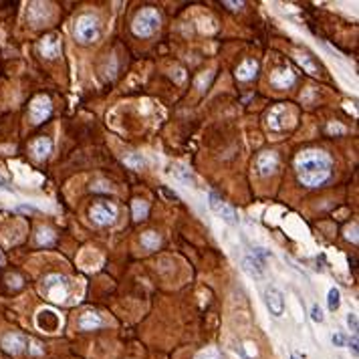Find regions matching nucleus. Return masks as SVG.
I'll return each mask as SVG.
<instances>
[{
  "mask_svg": "<svg viewBox=\"0 0 359 359\" xmlns=\"http://www.w3.org/2000/svg\"><path fill=\"white\" fill-rule=\"evenodd\" d=\"M295 168L299 182L307 188H317L325 184L331 176V158L321 149H307V152L299 154Z\"/></svg>",
  "mask_w": 359,
  "mask_h": 359,
  "instance_id": "nucleus-1",
  "label": "nucleus"
},
{
  "mask_svg": "<svg viewBox=\"0 0 359 359\" xmlns=\"http://www.w3.org/2000/svg\"><path fill=\"white\" fill-rule=\"evenodd\" d=\"M41 293L53 303H67L71 295V281L65 275H49L43 279Z\"/></svg>",
  "mask_w": 359,
  "mask_h": 359,
  "instance_id": "nucleus-2",
  "label": "nucleus"
},
{
  "mask_svg": "<svg viewBox=\"0 0 359 359\" xmlns=\"http://www.w3.org/2000/svg\"><path fill=\"white\" fill-rule=\"evenodd\" d=\"M162 18H160V12L156 8H141L133 22H131V28H133V35L135 37H141V39H147V37H152L156 31H158V26H160Z\"/></svg>",
  "mask_w": 359,
  "mask_h": 359,
  "instance_id": "nucleus-3",
  "label": "nucleus"
},
{
  "mask_svg": "<svg viewBox=\"0 0 359 359\" xmlns=\"http://www.w3.org/2000/svg\"><path fill=\"white\" fill-rule=\"evenodd\" d=\"M99 31H101V24L99 18L91 12H85L77 18L75 22V37L79 43H93L99 39Z\"/></svg>",
  "mask_w": 359,
  "mask_h": 359,
  "instance_id": "nucleus-4",
  "label": "nucleus"
},
{
  "mask_svg": "<svg viewBox=\"0 0 359 359\" xmlns=\"http://www.w3.org/2000/svg\"><path fill=\"white\" fill-rule=\"evenodd\" d=\"M293 121H295V113L287 105H277L275 109H271V113L266 117V123L273 131H283L291 127Z\"/></svg>",
  "mask_w": 359,
  "mask_h": 359,
  "instance_id": "nucleus-5",
  "label": "nucleus"
},
{
  "mask_svg": "<svg viewBox=\"0 0 359 359\" xmlns=\"http://www.w3.org/2000/svg\"><path fill=\"white\" fill-rule=\"evenodd\" d=\"M35 321H37V327L41 329V331H45V333H57L59 329H61V325H63V319L59 317V313L55 309H51V307L39 309Z\"/></svg>",
  "mask_w": 359,
  "mask_h": 359,
  "instance_id": "nucleus-6",
  "label": "nucleus"
},
{
  "mask_svg": "<svg viewBox=\"0 0 359 359\" xmlns=\"http://www.w3.org/2000/svg\"><path fill=\"white\" fill-rule=\"evenodd\" d=\"M208 206H210L212 212H216L224 222H228V224H232V226H236L238 222H240V218L236 216V212L232 210V208H230L216 192H210V194H208Z\"/></svg>",
  "mask_w": 359,
  "mask_h": 359,
  "instance_id": "nucleus-7",
  "label": "nucleus"
},
{
  "mask_svg": "<svg viewBox=\"0 0 359 359\" xmlns=\"http://www.w3.org/2000/svg\"><path fill=\"white\" fill-rule=\"evenodd\" d=\"M117 218V206L111 204V202H97L93 208H91V220L99 226H107V224H113Z\"/></svg>",
  "mask_w": 359,
  "mask_h": 359,
  "instance_id": "nucleus-8",
  "label": "nucleus"
},
{
  "mask_svg": "<svg viewBox=\"0 0 359 359\" xmlns=\"http://www.w3.org/2000/svg\"><path fill=\"white\" fill-rule=\"evenodd\" d=\"M264 303L271 311L273 317H283L285 315V295L277 287H266L264 291Z\"/></svg>",
  "mask_w": 359,
  "mask_h": 359,
  "instance_id": "nucleus-9",
  "label": "nucleus"
},
{
  "mask_svg": "<svg viewBox=\"0 0 359 359\" xmlns=\"http://www.w3.org/2000/svg\"><path fill=\"white\" fill-rule=\"evenodd\" d=\"M279 168V156L275 152H260L256 156V162H254V170L258 176L266 178V176H271L275 174V170Z\"/></svg>",
  "mask_w": 359,
  "mask_h": 359,
  "instance_id": "nucleus-10",
  "label": "nucleus"
},
{
  "mask_svg": "<svg viewBox=\"0 0 359 359\" xmlns=\"http://www.w3.org/2000/svg\"><path fill=\"white\" fill-rule=\"evenodd\" d=\"M51 113H53V103H51L49 97L39 95V97H35L31 101V119H33V123H37V125L43 123Z\"/></svg>",
  "mask_w": 359,
  "mask_h": 359,
  "instance_id": "nucleus-11",
  "label": "nucleus"
},
{
  "mask_svg": "<svg viewBox=\"0 0 359 359\" xmlns=\"http://www.w3.org/2000/svg\"><path fill=\"white\" fill-rule=\"evenodd\" d=\"M26 345H28V339H26L24 335H20V333H8V335H4V339H2V347H4L8 353H12V355L22 353V351L26 349Z\"/></svg>",
  "mask_w": 359,
  "mask_h": 359,
  "instance_id": "nucleus-12",
  "label": "nucleus"
},
{
  "mask_svg": "<svg viewBox=\"0 0 359 359\" xmlns=\"http://www.w3.org/2000/svg\"><path fill=\"white\" fill-rule=\"evenodd\" d=\"M41 53H43V57H47V59H57L59 57V53H61V41H59V37L57 35H47L43 41H41Z\"/></svg>",
  "mask_w": 359,
  "mask_h": 359,
  "instance_id": "nucleus-13",
  "label": "nucleus"
},
{
  "mask_svg": "<svg viewBox=\"0 0 359 359\" xmlns=\"http://www.w3.org/2000/svg\"><path fill=\"white\" fill-rule=\"evenodd\" d=\"M271 83L277 87V89H289L293 83H295V73L291 69H275L273 75H271Z\"/></svg>",
  "mask_w": 359,
  "mask_h": 359,
  "instance_id": "nucleus-14",
  "label": "nucleus"
},
{
  "mask_svg": "<svg viewBox=\"0 0 359 359\" xmlns=\"http://www.w3.org/2000/svg\"><path fill=\"white\" fill-rule=\"evenodd\" d=\"M99 327H103V319L95 311H85L79 317V329H83V331H93V329H99Z\"/></svg>",
  "mask_w": 359,
  "mask_h": 359,
  "instance_id": "nucleus-15",
  "label": "nucleus"
},
{
  "mask_svg": "<svg viewBox=\"0 0 359 359\" xmlns=\"http://www.w3.org/2000/svg\"><path fill=\"white\" fill-rule=\"evenodd\" d=\"M242 268H244V273H246L250 279L260 281V279L264 277V264H262L260 260H256L252 254H250V256H244V260H242Z\"/></svg>",
  "mask_w": 359,
  "mask_h": 359,
  "instance_id": "nucleus-16",
  "label": "nucleus"
},
{
  "mask_svg": "<svg viewBox=\"0 0 359 359\" xmlns=\"http://www.w3.org/2000/svg\"><path fill=\"white\" fill-rule=\"evenodd\" d=\"M256 71H258V63L254 61V59H246V61L236 69L234 75H236L238 81H250V79H254Z\"/></svg>",
  "mask_w": 359,
  "mask_h": 359,
  "instance_id": "nucleus-17",
  "label": "nucleus"
},
{
  "mask_svg": "<svg viewBox=\"0 0 359 359\" xmlns=\"http://www.w3.org/2000/svg\"><path fill=\"white\" fill-rule=\"evenodd\" d=\"M31 149H33V154H35L37 160H45V158L53 152V141H51L49 137H37V139L33 141Z\"/></svg>",
  "mask_w": 359,
  "mask_h": 359,
  "instance_id": "nucleus-18",
  "label": "nucleus"
},
{
  "mask_svg": "<svg viewBox=\"0 0 359 359\" xmlns=\"http://www.w3.org/2000/svg\"><path fill=\"white\" fill-rule=\"evenodd\" d=\"M297 61H299V65H301L309 75H319V65L315 63V59H313L311 55L299 53V55H297Z\"/></svg>",
  "mask_w": 359,
  "mask_h": 359,
  "instance_id": "nucleus-19",
  "label": "nucleus"
},
{
  "mask_svg": "<svg viewBox=\"0 0 359 359\" xmlns=\"http://www.w3.org/2000/svg\"><path fill=\"white\" fill-rule=\"evenodd\" d=\"M160 242H162V238H160V234L158 232H143L141 234V246L143 248H147V250H156L158 246H160Z\"/></svg>",
  "mask_w": 359,
  "mask_h": 359,
  "instance_id": "nucleus-20",
  "label": "nucleus"
},
{
  "mask_svg": "<svg viewBox=\"0 0 359 359\" xmlns=\"http://www.w3.org/2000/svg\"><path fill=\"white\" fill-rule=\"evenodd\" d=\"M123 162H125V166L131 168V170H141V168H145V158H143L141 154H137V152L125 154V156H123Z\"/></svg>",
  "mask_w": 359,
  "mask_h": 359,
  "instance_id": "nucleus-21",
  "label": "nucleus"
},
{
  "mask_svg": "<svg viewBox=\"0 0 359 359\" xmlns=\"http://www.w3.org/2000/svg\"><path fill=\"white\" fill-rule=\"evenodd\" d=\"M37 242L41 246H51L55 242V232L51 228H47V226H41L37 230Z\"/></svg>",
  "mask_w": 359,
  "mask_h": 359,
  "instance_id": "nucleus-22",
  "label": "nucleus"
},
{
  "mask_svg": "<svg viewBox=\"0 0 359 359\" xmlns=\"http://www.w3.org/2000/svg\"><path fill=\"white\" fill-rule=\"evenodd\" d=\"M172 174H174L178 180L186 182V184H192V182H194V176H192L190 170H188L186 166H182V164H174V166H172Z\"/></svg>",
  "mask_w": 359,
  "mask_h": 359,
  "instance_id": "nucleus-23",
  "label": "nucleus"
},
{
  "mask_svg": "<svg viewBox=\"0 0 359 359\" xmlns=\"http://www.w3.org/2000/svg\"><path fill=\"white\" fill-rule=\"evenodd\" d=\"M339 305H341V293H339L337 287H331V289H329V293H327V307L331 311H337Z\"/></svg>",
  "mask_w": 359,
  "mask_h": 359,
  "instance_id": "nucleus-24",
  "label": "nucleus"
},
{
  "mask_svg": "<svg viewBox=\"0 0 359 359\" xmlns=\"http://www.w3.org/2000/svg\"><path fill=\"white\" fill-rule=\"evenodd\" d=\"M131 210H133V218H135V220H143V218L147 216V212H149V206H147V202H143V200H133Z\"/></svg>",
  "mask_w": 359,
  "mask_h": 359,
  "instance_id": "nucleus-25",
  "label": "nucleus"
},
{
  "mask_svg": "<svg viewBox=\"0 0 359 359\" xmlns=\"http://www.w3.org/2000/svg\"><path fill=\"white\" fill-rule=\"evenodd\" d=\"M194 359H222V355H220V351H218L216 347H206V349H202Z\"/></svg>",
  "mask_w": 359,
  "mask_h": 359,
  "instance_id": "nucleus-26",
  "label": "nucleus"
},
{
  "mask_svg": "<svg viewBox=\"0 0 359 359\" xmlns=\"http://www.w3.org/2000/svg\"><path fill=\"white\" fill-rule=\"evenodd\" d=\"M311 319H313L315 323H323L325 317H323V311H321L319 305H313V307H311Z\"/></svg>",
  "mask_w": 359,
  "mask_h": 359,
  "instance_id": "nucleus-27",
  "label": "nucleus"
},
{
  "mask_svg": "<svg viewBox=\"0 0 359 359\" xmlns=\"http://www.w3.org/2000/svg\"><path fill=\"white\" fill-rule=\"evenodd\" d=\"M347 327H349V331H357V327H359V323H357V315L355 313H349L347 315Z\"/></svg>",
  "mask_w": 359,
  "mask_h": 359,
  "instance_id": "nucleus-28",
  "label": "nucleus"
},
{
  "mask_svg": "<svg viewBox=\"0 0 359 359\" xmlns=\"http://www.w3.org/2000/svg\"><path fill=\"white\" fill-rule=\"evenodd\" d=\"M331 341H333V345H335V347H345V337H343L341 333H333Z\"/></svg>",
  "mask_w": 359,
  "mask_h": 359,
  "instance_id": "nucleus-29",
  "label": "nucleus"
},
{
  "mask_svg": "<svg viewBox=\"0 0 359 359\" xmlns=\"http://www.w3.org/2000/svg\"><path fill=\"white\" fill-rule=\"evenodd\" d=\"M327 129H329V133H337V135H343V133H345V127H341V125H337V123H331Z\"/></svg>",
  "mask_w": 359,
  "mask_h": 359,
  "instance_id": "nucleus-30",
  "label": "nucleus"
},
{
  "mask_svg": "<svg viewBox=\"0 0 359 359\" xmlns=\"http://www.w3.org/2000/svg\"><path fill=\"white\" fill-rule=\"evenodd\" d=\"M28 345H31V353H35V355H41V353H43L41 343H37V341H28Z\"/></svg>",
  "mask_w": 359,
  "mask_h": 359,
  "instance_id": "nucleus-31",
  "label": "nucleus"
},
{
  "mask_svg": "<svg viewBox=\"0 0 359 359\" xmlns=\"http://www.w3.org/2000/svg\"><path fill=\"white\" fill-rule=\"evenodd\" d=\"M244 349H246V355H248V357H254V355H256V347H254L252 343H244Z\"/></svg>",
  "mask_w": 359,
  "mask_h": 359,
  "instance_id": "nucleus-32",
  "label": "nucleus"
},
{
  "mask_svg": "<svg viewBox=\"0 0 359 359\" xmlns=\"http://www.w3.org/2000/svg\"><path fill=\"white\" fill-rule=\"evenodd\" d=\"M349 349H351V353L357 357V337H355V335H353L351 341H349Z\"/></svg>",
  "mask_w": 359,
  "mask_h": 359,
  "instance_id": "nucleus-33",
  "label": "nucleus"
},
{
  "mask_svg": "<svg viewBox=\"0 0 359 359\" xmlns=\"http://www.w3.org/2000/svg\"><path fill=\"white\" fill-rule=\"evenodd\" d=\"M224 6H230V8H234V10H236V8H242V6H244V2H228V0H226Z\"/></svg>",
  "mask_w": 359,
  "mask_h": 359,
  "instance_id": "nucleus-34",
  "label": "nucleus"
},
{
  "mask_svg": "<svg viewBox=\"0 0 359 359\" xmlns=\"http://www.w3.org/2000/svg\"><path fill=\"white\" fill-rule=\"evenodd\" d=\"M164 194H166L170 200H178V194H176V192H170L168 188H164Z\"/></svg>",
  "mask_w": 359,
  "mask_h": 359,
  "instance_id": "nucleus-35",
  "label": "nucleus"
},
{
  "mask_svg": "<svg viewBox=\"0 0 359 359\" xmlns=\"http://www.w3.org/2000/svg\"><path fill=\"white\" fill-rule=\"evenodd\" d=\"M0 188H6V190H8V184L4 182V180H0Z\"/></svg>",
  "mask_w": 359,
  "mask_h": 359,
  "instance_id": "nucleus-36",
  "label": "nucleus"
},
{
  "mask_svg": "<svg viewBox=\"0 0 359 359\" xmlns=\"http://www.w3.org/2000/svg\"><path fill=\"white\" fill-rule=\"evenodd\" d=\"M291 359H299V357H297V355H291Z\"/></svg>",
  "mask_w": 359,
  "mask_h": 359,
  "instance_id": "nucleus-37",
  "label": "nucleus"
}]
</instances>
